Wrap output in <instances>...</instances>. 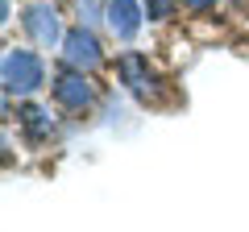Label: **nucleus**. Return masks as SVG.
<instances>
[{
  "label": "nucleus",
  "mask_w": 249,
  "mask_h": 232,
  "mask_svg": "<svg viewBox=\"0 0 249 232\" xmlns=\"http://www.w3.org/2000/svg\"><path fill=\"white\" fill-rule=\"evenodd\" d=\"M0 79H4V96H37L46 87V58L25 46H9L0 58Z\"/></svg>",
  "instance_id": "nucleus-1"
},
{
  "label": "nucleus",
  "mask_w": 249,
  "mask_h": 232,
  "mask_svg": "<svg viewBox=\"0 0 249 232\" xmlns=\"http://www.w3.org/2000/svg\"><path fill=\"white\" fill-rule=\"evenodd\" d=\"M58 54H62V66H71V71H88L91 75L96 66H104V46H100L96 29H88V25L67 29Z\"/></svg>",
  "instance_id": "nucleus-2"
},
{
  "label": "nucleus",
  "mask_w": 249,
  "mask_h": 232,
  "mask_svg": "<svg viewBox=\"0 0 249 232\" xmlns=\"http://www.w3.org/2000/svg\"><path fill=\"white\" fill-rule=\"evenodd\" d=\"M50 91H54V104L58 108H67V112H88L91 104H96V83H91V75L88 71H58L50 79Z\"/></svg>",
  "instance_id": "nucleus-3"
},
{
  "label": "nucleus",
  "mask_w": 249,
  "mask_h": 232,
  "mask_svg": "<svg viewBox=\"0 0 249 232\" xmlns=\"http://www.w3.org/2000/svg\"><path fill=\"white\" fill-rule=\"evenodd\" d=\"M21 25H25L29 42L37 46V50H54V46H62V17L58 9H54L50 0H34V4H25V17H21Z\"/></svg>",
  "instance_id": "nucleus-4"
},
{
  "label": "nucleus",
  "mask_w": 249,
  "mask_h": 232,
  "mask_svg": "<svg viewBox=\"0 0 249 232\" xmlns=\"http://www.w3.org/2000/svg\"><path fill=\"white\" fill-rule=\"evenodd\" d=\"M116 79H121L129 91H133L137 99H145V104L158 96V83H162L158 75H154L150 58H145L142 50H124L121 58H116Z\"/></svg>",
  "instance_id": "nucleus-5"
},
{
  "label": "nucleus",
  "mask_w": 249,
  "mask_h": 232,
  "mask_svg": "<svg viewBox=\"0 0 249 232\" xmlns=\"http://www.w3.org/2000/svg\"><path fill=\"white\" fill-rule=\"evenodd\" d=\"M108 33L116 37V42H133L137 33H142V25H145V4L142 0H108Z\"/></svg>",
  "instance_id": "nucleus-6"
},
{
  "label": "nucleus",
  "mask_w": 249,
  "mask_h": 232,
  "mask_svg": "<svg viewBox=\"0 0 249 232\" xmlns=\"http://www.w3.org/2000/svg\"><path fill=\"white\" fill-rule=\"evenodd\" d=\"M17 125H21V133H25V141L29 145H46L54 137V116H50V108L46 104H21V112H17Z\"/></svg>",
  "instance_id": "nucleus-7"
},
{
  "label": "nucleus",
  "mask_w": 249,
  "mask_h": 232,
  "mask_svg": "<svg viewBox=\"0 0 249 232\" xmlns=\"http://www.w3.org/2000/svg\"><path fill=\"white\" fill-rule=\"evenodd\" d=\"M75 13H79V25L96 29L100 21H108V0H75Z\"/></svg>",
  "instance_id": "nucleus-8"
},
{
  "label": "nucleus",
  "mask_w": 249,
  "mask_h": 232,
  "mask_svg": "<svg viewBox=\"0 0 249 232\" xmlns=\"http://www.w3.org/2000/svg\"><path fill=\"white\" fill-rule=\"evenodd\" d=\"M175 4L178 0H145V17L150 21H170L175 17Z\"/></svg>",
  "instance_id": "nucleus-9"
},
{
  "label": "nucleus",
  "mask_w": 249,
  "mask_h": 232,
  "mask_svg": "<svg viewBox=\"0 0 249 232\" xmlns=\"http://www.w3.org/2000/svg\"><path fill=\"white\" fill-rule=\"evenodd\" d=\"M187 13H196V17H204V13H212L216 9V0H178Z\"/></svg>",
  "instance_id": "nucleus-10"
},
{
  "label": "nucleus",
  "mask_w": 249,
  "mask_h": 232,
  "mask_svg": "<svg viewBox=\"0 0 249 232\" xmlns=\"http://www.w3.org/2000/svg\"><path fill=\"white\" fill-rule=\"evenodd\" d=\"M232 4H237V9H249V0H232Z\"/></svg>",
  "instance_id": "nucleus-11"
}]
</instances>
